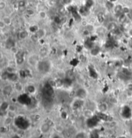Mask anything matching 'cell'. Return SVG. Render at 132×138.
<instances>
[{"mask_svg":"<svg viewBox=\"0 0 132 138\" xmlns=\"http://www.w3.org/2000/svg\"><path fill=\"white\" fill-rule=\"evenodd\" d=\"M50 130H51V127L49 125V123H48L47 122L43 123L39 127L40 132L42 134H48L50 132Z\"/></svg>","mask_w":132,"mask_h":138,"instance_id":"6da1fadb","label":"cell"},{"mask_svg":"<svg viewBox=\"0 0 132 138\" xmlns=\"http://www.w3.org/2000/svg\"><path fill=\"white\" fill-rule=\"evenodd\" d=\"M28 63L30 64V66H37L39 62V57L36 55H32L28 58Z\"/></svg>","mask_w":132,"mask_h":138,"instance_id":"7a4b0ae2","label":"cell"},{"mask_svg":"<svg viewBox=\"0 0 132 138\" xmlns=\"http://www.w3.org/2000/svg\"><path fill=\"white\" fill-rule=\"evenodd\" d=\"M124 6L121 4H117L116 5L114 8H113V11L115 14H121L122 13V10H123Z\"/></svg>","mask_w":132,"mask_h":138,"instance_id":"3957f363","label":"cell"},{"mask_svg":"<svg viewBox=\"0 0 132 138\" xmlns=\"http://www.w3.org/2000/svg\"><path fill=\"white\" fill-rule=\"evenodd\" d=\"M117 27V23L115 22H110L108 23V25H107V30L108 31H113L115 30Z\"/></svg>","mask_w":132,"mask_h":138,"instance_id":"277c9868","label":"cell"},{"mask_svg":"<svg viewBox=\"0 0 132 138\" xmlns=\"http://www.w3.org/2000/svg\"><path fill=\"white\" fill-rule=\"evenodd\" d=\"M18 36L20 39H26L28 37V32L26 30H22L19 32Z\"/></svg>","mask_w":132,"mask_h":138,"instance_id":"5b68a950","label":"cell"},{"mask_svg":"<svg viewBox=\"0 0 132 138\" xmlns=\"http://www.w3.org/2000/svg\"><path fill=\"white\" fill-rule=\"evenodd\" d=\"M126 19H127V15L124 13H121L118 17V22L119 23H124L126 21Z\"/></svg>","mask_w":132,"mask_h":138,"instance_id":"8992f818","label":"cell"},{"mask_svg":"<svg viewBox=\"0 0 132 138\" xmlns=\"http://www.w3.org/2000/svg\"><path fill=\"white\" fill-rule=\"evenodd\" d=\"M35 34H36L39 39H42L43 37H45V34H46V31L44 29H38V30Z\"/></svg>","mask_w":132,"mask_h":138,"instance_id":"52a82bcc","label":"cell"},{"mask_svg":"<svg viewBox=\"0 0 132 138\" xmlns=\"http://www.w3.org/2000/svg\"><path fill=\"white\" fill-rule=\"evenodd\" d=\"M97 109L100 111V112H106L107 109H108V106L105 103H102L97 107Z\"/></svg>","mask_w":132,"mask_h":138,"instance_id":"ba28073f","label":"cell"},{"mask_svg":"<svg viewBox=\"0 0 132 138\" xmlns=\"http://www.w3.org/2000/svg\"><path fill=\"white\" fill-rule=\"evenodd\" d=\"M1 21L5 24L6 26H10L11 25V23H12V19L9 16H4L2 18Z\"/></svg>","mask_w":132,"mask_h":138,"instance_id":"9c48e42d","label":"cell"},{"mask_svg":"<svg viewBox=\"0 0 132 138\" xmlns=\"http://www.w3.org/2000/svg\"><path fill=\"white\" fill-rule=\"evenodd\" d=\"M17 5L19 9H22V8H25L26 5V0H23V1H17Z\"/></svg>","mask_w":132,"mask_h":138,"instance_id":"30bf717a","label":"cell"},{"mask_svg":"<svg viewBox=\"0 0 132 138\" xmlns=\"http://www.w3.org/2000/svg\"><path fill=\"white\" fill-rule=\"evenodd\" d=\"M25 13L26 14L28 15V16H32L35 14V11H34V9H27L25 10Z\"/></svg>","mask_w":132,"mask_h":138,"instance_id":"8fae6325","label":"cell"},{"mask_svg":"<svg viewBox=\"0 0 132 138\" xmlns=\"http://www.w3.org/2000/svg\"><path fill=\"white\" fill-rule=\"evenodd\" d=\"M75 138H87L86 135L84 132H79L77 133V134L75 136Z\"/></svg>","mask_w":132,"mask_h":138,"instance_id":"7c38bea8","label":"cell"},{"mask_svg":"<svg viewBox=\"0 0 132 138\" xmlns=\"http://www.w3.org/2000/svg\"><path fill=\"white\" fill-rule=\"evenodd\" d=\"M39 17H40L41 19H45L47 17V14L45 11L43 10L40 11L39 13Z\"/></svg>","mask_w":132,"mask_h":138,"instance_id":"4fadbf2b","label":"cell"},{"mask_svg":"<svg viewBox=\"0 0 132 138\" xmlns=\"http://www.w3.org/2000/svg\"><path fill=\"white\" fill-rule=\"evenodd\" d=\"M6 3L4 1H0V10H3L4 9H6Z\"/></svg>","mask_w":132,"mask_h":138,"instance_id":"5bb4252c","label":"cell"},{"mask_svg":"<svg viewBox=\"0 0 132 138\" xmlns=\"http://www.w3.org/2000/svg\"><path fill=\"white\" fill-rule=\"evenodd\" d=\"M99 51L98 48H92V50H91V54H92V55H97L99 53Z\"/></svg>","mask_w":132,"mask_h":138,"instance_id":"9a60e30c","label":"cell"},{"mask_svg":"<svg viewBox=\"0 0 132 138\" xmlns=\"http://www.w3.org/2000/svg\"><path fill=\"white\" fill-rule=\"evenodd\" d=\"M86 29L88 31H89V32H92V31H93L94 30V26L92 25H88L86 27Z\"/></svg>","mask_w":132,"mask_h":138,"instance_id":"2e32d148","label":"cell"},{"mask_svg":"<svg viewBox=\"0 0 132 138\" xmlns=\"http://www.w3.org/2000/svg\"><path fill=\"white\" fill-rule=\"evenodd\" d=\"M129 12H130V9L128 7H127V6H124L123 10H122V13L127 15Z\"/></svg>","mask_w":132,"mask_h":138,"instance_id":"e0dca14e","label":"cell"},{"mask_svg":"<svg viewBox=\"0 0 132 138\" xmlns=\"http://www.w3.org/2000/svg\"><path fill=\"white\" fill-rule=\"evenodd\" d=\"M62 1H63V2L64 4L69 5L72 3V0H62Z\"/></svg>","mask_w":132,"mask_h":138,"instance_id":"ac0fdd59","label":"cell"},{"mask_svg":"<svg viewBox=\"0 0 132 138\" xmlns=\"http://www.w3.org/2000/svg\"><path fill=\"white\" fill-rule=\"evenodd\" d=\"M6 26L5 25V24L2 21L0 22V28H1V29H3L4 28L6 27Z\"/></svg>","mask_w":132,"mask_h":138,"instance_id":"d6986e66","label":"cell"},{"mask_svg":"<svg viewBox=\"0 0 132 138\" xmlns=\"http://www.w3.org/2000/svg\"><path fill=\"white\" fill-rule=\"evenodd\" d=\"M128 34H129V35H130V36L132 37V28L130 29V30L128 31Z\"/></svg>","mask_w":132,"mask_h":138,"instance_id":"ffe728a7","label":"cell"},{"mask_svg":"<svg viewBox=\"0 0 132 138\" xmlns=\"http://www.w3.org/2000/svg\"><path fill=\"white\" fill-rule=\"evenodd\" d=\"M117 0H109V1L111 3H114L115 2V1H117Z\"/></svg>","mask_w":132,"mask_h":138,"instance_id":"44dd1931","label":"cell"},{"mask_svg":"<svg viewBox=\"0 0 132 138\" xmlns=\"http://www.w3.org/2000/svg\"><path fill=\"white\" fill-rule=\"evenodd\" d=\"M17 1H23V0H16Z\"/></svg>","mask_w":132,"mask_h":138,"instance_id":"7402d4cb","label":"cell"}]
</instances>
